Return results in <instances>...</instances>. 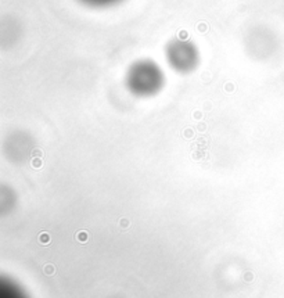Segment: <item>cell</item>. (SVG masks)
I'll return each mask as SVG.
<instances>
[{"label": "cell", "instance_id": "obj_1", "mask_svg": "<svg viewBox=\"0 0 284 298\" xmlns=\"http://www.w3.org/2000/svg\"><path fill=\"white\" fill-rule=\"evenodd\" d=\"M165 78L161 67L148 58L137 60L127 68L125 83L129 92L139 97H148L160 92Z\"/></svg>", "mask_w": 284, "mask_h": 298}, {"label": "cell", "instance_id": "obj_2", "mask_svg": "<svg viewBox=\"0 0 284 298\" xmlns=\"http://www.w3.org/2000/svg\"><path fill=\"white\" fill-rule=\"evenodd\" d=\"M165 58L173 71L189 74L198 65L200 50L191 39L186 36H176L165 46Z\"/></svg>", "mask_w": 284, "mask_h": 298}, {"label": "cell", "instance_id": "obj_3", "mask_svg": "<svg viewBox=\"0 0 284 298\" xmlns=\"http://www.w3.org/2000/svg\"><path fill=\"white\" fill-rule=\"evenodd\" d=\"M82 6L89 7V8H96V10H104V8H111L114 6L121 4L125 0H76Z\"/></svg>", "mask_w": 284, "mask_h": 298}]
</instances>
